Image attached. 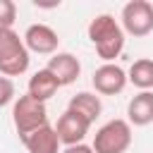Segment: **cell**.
Wrapping results in <instances>:
<instances>
[{
  "mask_svg": "<svg viewBox=\"0 0 153 153\" xmlns=\"http://www.w3.org/2000/svg\"><path fill=\"white\" fill-rule=\"evenodd\" d=\"M12 100H14V84H12V79L0 76V108H5Z\"/></svg>",
  "mask_w": 153,
  "mask_h": 153,
  "instance_id": "16",
  "label": "cell"
},
{
  "mask_svg": "<svg viewBox=\"0 0 153 153\" xmlns=\"http://www.w3.org/2000/svg\"><path fill=\"white\" fill-rule=\"evenodd\" d=\"M33 5H36V7H57L60 2H38V0H36Z\"/></svg>",
  "mask_w": 153,
  "mask_h": 153,
  "instance_id": "18",
  "label": "cell"
},
{
  "mask_svg": "<svg viewBox=\"0 0 153 153\" xmlns=\"http://www.w3.org/2000/svg\"><path fill=\"white\" fill-rule=\"evenodd\" d=\"M88 129H91V122L86 117H81L79 112L69 110V108L57 117V124H55V134H57L60 143H65V146L81 143L84 136L88 134Z\"/></svg>",
  "mask_w": 153,
  "mask_h": 153,
  "instance_id": "6",
  "label": "cell"
},
{
  "mask_svg": "<svg viewBox=\"0 0 153 153\" xmlns=\"http://www.w3.org/2000/svg\"><path fill=\"white\" fill-rule=\"evenodd\" d=\"M29 69V50L24 38H19L12 29H0V74L2 76H19Z\"/></svg>",
  "mask_w": 153,
  "mask_h": 153,
  "instance_id": "2",
  "label": "cell"
},
{
  "mask_svg": "<svg viewBox=\"0 0 153 153\" xmlns=\"http://www.w3.org/2000/svg\"><path fill=\"white\" fill-rule=\"evenodd\" d=\"M122 31L141 38L153 31V5L146 0H131L122 7Z\"/></svg>",
  "mask_w": 153,
  "mask_h": 153,
  "instance_id": "5",
  "label": "cell"
},
{
  "mask_svg": "<svg viewBox=\"0 0 153 153\" xmlns=\"http://www.w3.org/2000/svg\"><path fill=\"white\" fill-rule=\"evenodd\" d=\"M67 108L74 110V112H79L81 117H86L91 124H93V122L100 117V112H103V103H100V98H98L96 93H91V91H81V93L72 96Z\"/></svg>",
  "mask_w": 153,
  "mask_h": 153,
  "instance_id": "13",
  "label": "cell"
},
{
  "mask_svg": "<svg viewBox=\"0 0 153 153\" xmlns=\"http://www.w3.org/2000/svg\"><path fill=\"white\" fill-rule=\"evenodd\" d=\"M88 38L105 62H112L124 48V31L110 14H98L88 24Z\"/></svg>",
  "mask_w": 153,
  "mask_h": 153,
  "instance_id": "1",
  "label": "cell"
},
{
  "mask_svg": "<svg viewBox=\"0 0 153 153\" xmlns=\"http://www.w3.org/2000/svg\"><path fill=\"white\" fill-rule=\"evenodd\" d=\"M22 143L29 153H60V139L55 134V127L43 124L29 134L22 136Z\"/></svg>",
  "mask_w": 153,
  "mask_h": 153,
  "instance_id": "10",
  "label": "cell"
},
{
  "mask_svg": "<svg viewBox=\"0 0 153 153\" xmlns=\"http://www.w3.org/2000/svg\"><path fill=\"white\" fill-rule=\"evenodd\" d=\"M12 122H14V129L19 134V139L43 124H48V110H45V103L31 98L29 93L19 96L14 100V108H12Z\"/></svg>",
  "mask_w": 153,
  "mask_h": 153,
  "instance_id": "4",
  "label": "cell"
},
{
  "mask_svg": "<svg viewBox=\"0 0 153 153\" xmlns=\"http://www.w3.org/2000/svg\"><path fill=\"white\" fill-rule=\"evenodd\" d=\"M62 153H93V148L86 143H76V146H67Z\"/></svg>",
  "mask_w": 153,
  "mask_h": 153,
  "instance_id": "17",
  "label": "cell"
},
{
  "mask_svg": "<svg viewBox=\"0 0 153 153\" xmlns=\"http://www.w3.org/2000/svg\"><path fill=\"white\" fill-rule=\"evenodd\" d=\"M57 88H60L57 79H55L48 69H38V72L29 79V91H26V93H29L31 98L45 103L48 98H53V96L57 93Z\"/></svg>",
  "mask_w": 153,
  "mask_h": 153,
  "instance_id": "12",
  "label": "cell"
},
{
  "mask_svg": "<svg viewBox=\"0 0 153 153\" xmlns=\"http://www.w3.org/2000/svg\"><path fill=\"white\" fill-rule=\"evenodd\" d=\"M24 45L26 50H33L38 55H53L60 45V36L48 24H31L24 33Z\"/></svg>",
  "mask_w": 153,
  "mask_h": 153,
  "instance_id": "8",
  "label": "cell"
},
{
  "mask_svg": "<svg viewBox=\"0 0 153 153\" xmlns=\"http://www.w3.org/2000/svg\"><path fill=\"white\" fill-rule=\"evenodd\" d=\"M131 146V124L127 120L105 122L93 136V153H124Z\"/></svg>",
  "mask_w": 153,
  "mask_h": 153,
  "instance_id": "3",
  "label": "cell"
},
{
  "mask_svg": "<svg viewBox=\"0 0 153 153\" xmlns=\"http://www.w3.org/2000/svg\"><path fill=\"white\" fill-rule=\"evenodd\" d=\"M127 117H129V124H134V127L151 124L153 122V91L136 93L127 105Z\"/></svg>",
  "mask_w": 153,
  "mask_h": 153,
  "instance_id": "11",
  "label": "cell"
},
{
  "mask_svg": "<svg viewBox=\"0 0 153 153\" xmlns=\"http://www.w3.org/2000/svg\"><path fill=\"white\" fill-rule=\"evenodd\" d=\"M93 88L96 93L100 96H115V93H122L124 86H127V74L122 67L112 65V62H105L100 65L96 72H93Z\"/></svg>",
  "mask_w": 153,
  "mask_h": 153,
  "instance_id": "7",
  "label": "cell"
},
{
  "mask_svg": "<svg viewBox=\"0 0 153 153\" xmlns=\"http://www.w3.org/2000/svg\"><path fill=\"white\" fill-rule=\"evenodd\" d=\"M17 22V5L12 0H0V29H12Z\"/></svg>",
  "mask_w": 153,
  "mask_h": 153,
  "instance_id": "15",
  "label": "cell"
},
{
  "mask_svg": "<svg viewBox=\"0 0 153 153\" xmlns=\"http://www.w3.org/2000/svg\"><path fill=\"white\" fill-rule=\"evenodd\" d=\"M136 88L141 91H151L153 88V60L151 57H141L129 67V76H127Z\"/></svg>",
  "mask_w": 153,
  "mask_h": 153,
  "instance_id": "14",
  "label": "cell"
},
{
  "mask_svg": "<svg viewBox=\"0 0 153 153\" xmlns=\"http://www.w3.org/2000/svg\"><path fill=\"white\" fill-rule=\"evenodd\" d=\"M45 69L57 79L60 86H67V84H72V81L79 79V74H81V62H79V57H74L72 53H55V55L48 60V67H45Z\"/></svg>",
  "mask_w": 153,
  "mask_h": 153,
  "instance_id": "9",
  "label": "cell"
}]
</instances>
